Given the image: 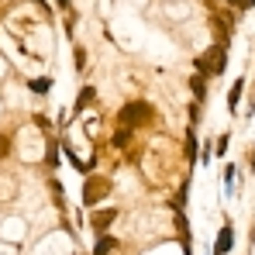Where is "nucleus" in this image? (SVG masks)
Returning a JSON list of instances; mask_svg holds the SVG:
<instances>
[{"instance_id": "1", "label": "nucleus", "mask_w": 255, "mask_h": 255, "mask_svg": "<svg viewBox=\"0 0 255 255\" xmlns=\"http://www.w3.org/2000/svg\"><path fill=\"white\" fill-rule=\"evenodd\" d=\"M155 118V111H152V104L148 100H131V104H125L121 111H118V125H125V128H145L148 121Z\"/></svg>"}, {"instance_id": "2", "label": "nucleus", "mask_w": 255, "mask_h": 255, "mask_svg": "<svg viewBox=\"0 0 255 255\" xmlns=\"http://www.w3.org/2000/svg\"><path fill=\"white\" fill-rule=\"evenodd\" d=\"M224 48H228V45L217 42L211 52H204V55L197 59V76H221V73H224V55H228Z\"/></svg>"}, {"instance_id": "3", "label": "nucleus", "mask_w": 255, "mask_h": 255, "mask_svg": "<svg viewBox=\"0 0 255 255\" xmlns=\"http://www.w3.org/2000/svg\"><path fill=\"white\" fill-rule=\"evenodd\" d=\"M107 193H111V179L107 176H90V179H83V207H97Z\"/></svg>"}, {"instance_id": "4", "label": "nucleus", "mask_w": 255, "mask_h": 255, "mask_svg": "<svg viewBox=\"0 0 255 255\" xmlns=\"http://www.w3.org/2000/svg\"><path fill=\"white\" fill-rule=\"evenodd\" d=\"M118 217H121L118 207H104V211H97V207H93V214H90V228H93L97 235H107V228H111Z\"/></svg>"}, {"instance_id": "5", "label": "nucleus", "mask_w": 255, "mask_h": 255, "mask_svg": "<svg viewBox=\"0 0 255 255\" xmlns=\"http://www.w3.org/2000/svg\"><path fill=\"white\" fill-rule=\"evenodd\" d=\"M235 249V228L231 224H224L221 231H217V242H214V255H228Z\"/></svg>"}, {"instance_id": "6", "label": "nucleus", "mask_w": 255, "mask_h": 255, "mask_svg": "<svg viewBox=\"0 0 255 255\" xmlns=\"http://www.w3.org/2000/svg\"><path fill=\"white\" fill-rule=\"evenodd\" d=\"M221 179H224V197H231V193L238 190V183H235V179H238V166H235V162H228Z\"/></svg>"}, {"instance_id": "7", "label": "nucleus", "mask_w": 255, "mask_h": 255, "mask_svg": "<svg viewBox=\"0 0 255 255\" xmlns=\"http://www.w3.org/2000/svg\"><path fill=\"white\" fill-rule=\"evenodd\" d=\"M131 134H134V131H131V128L118 125V131H114V134H111V145H114V148H128V145H131Z\"/></svg>"}, {"instance_id": "8", "label": "nucleus", "mask_w": 255, "mask_h": 255, "mask_svg": "<svg viewBox=\"0 0 255 255\" xmlns=\"http://www.w3.org/2000/svg\"><path fill=\"white\" fill-rule=\"evenodd\" d=\"M190 90H193L197 104H204V100H207V80H204V76H197V73H193V76H190Z\"/></svg>"}, {"instance_id": "9", "label": "nucleus", "mask_w": 255, "mask_h": 255, "mask_svg": "<svg viewBox=\"0 0 255 255\" xmlns=\"http://www.w3.org/2000/svg\"><path fill=\"white\" fill-rule=\"evenodd\" d=\"M242 93H245V80H235L231 93H228V111H238V104H242Z\"/></svg>"}, {"instance_id": "10", "label": "nucleus", "mask_w": 255, "mask_h": 255, "mask_svg": "<svg viewBox=\"0 0 255 255\" xmlns=\"http://www.w3.org/2000/svg\"><path fill=\"white\" fill-rule=\"evenodd\" d=\"M93 97H97V93H93V86H83V90H80V100H76V114H83L86 107H90V100H93Z\"/></svg>"}, {"instance_id": "11", "label": "nucleus", "mask_w": 255, "mask_h": 255, "mask_svg": "<svg viewBox=\"0 0 255 255\" xmlns=\"http://www.w3.org/2000/svg\"><path fill=\"white\" fill-rule=\"evenodd\" d=\"M228 145H231V134L224 131V134L217 138V145H214V155H221V159H224V155H228Z\"/></svg>"}, {"instance_id": "12", "label": "nucleus", "mask_w": 255, "mask_h": 255, "mask_svg": "<svg viewBox=\"0 0 255 255\" xmlns=\"http://www.w3.org/2000/svg\"><path fill=\"white\" fill-rule=\"evenodd\" d=\"M31 90L35 93H48L52 90V80H31Z\"/></svg>"}, {"instance_id": "13", "label": "nucleus", "mask_w": 255, "mask_h": 255, "mask_svg": "<svg viewBox=\"0 0 255 255\" xmlns=\"http://www.w3.org/2000/svg\"><path fill=\"white\" fill-rule=\"evenodd\" d=\"M7 155H10V138L0 134V159H7Z\"/></svg>"}, {"instance_id": "14", "label": "nucleus", "mask_w": 255, "mask_h": 255, "mask_svg": "<svg viewBox=\"0 0 255 255\" xmlns=\"http://www.w3.org/2000/svg\"><path fill=\"white\" fill-rule=\"evenodd\" d=\"M76 69H80V73L86 69V52L83 48H76Z\"/></svg>"}, {"instance_id": "15", "label": "nucleus", "mask_w": 255, "mask_h": 255, "mask_svg": "<svg viewBox=\"0 0 255 255\" xmlns=\"http://www.w3.org/2000/svg\"><path fill=\"white\" fill-rule=\"evenodd\" d=\"M249 169L255 172V145H252V148H249Z\"/></svg>"}, {"instance_id": "16", "label": "nucleus", "mask_w": 255, "mask_h": 255, "mask_svg": "<svg viewBox=\"0 0 255 255\" xmlns=\"http://www.w3.org/2000/svg\"><path fill=\"white\" fill-rule=\"evenodd\" d=\"M55 3H59V7H66V10L73 7V0H55Z\"/></svg>"}, {"instance_id": "17", "label": "nucleus", "mask_w": 255, "mask_h": 255, "mask_svg": "<svg viewBox=\"0 0 255 255\" xmlns=\"http://www.w3.org/2000/svg\"><path fill=\"white\" fill-rule=\"evenodd\" d=\"M228 3H238V0H228Z\"/></svg>"}]
</instances>
